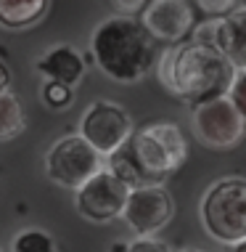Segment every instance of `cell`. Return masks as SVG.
Segmentation results:
<instances>
[{"mask_svg":"<svg viewBox=\"0 0 246 252\" xmlns=\"http://www.w3.org/2000/svg\"><path fill=\"white\" fill-rule=\"evenodd\" d=\"M188 144L180 127L169 122H154L127 138V144L109 157V170L130 189L156 183L175 173L186 162Z\"/></svg>","mask_w":246,"mask_h":252,"instance_id":"cell-1","label":"cell"},{"mask_svg":"<svg viewBox=\"0 0 246 252\" xmlns=\"http://www.w3.org/2000/svg\"><path fill=\"white\" fill-rule=\"evenodd\" d=\"M233 74L236 69L225 61L220 51L196 40L169 48L159 64V80L167 85V91L188 101L191 106L228 96Z\"/></svg>","mask_w":246,"mask_h":252,"instance_id":"cell-2","label":"cell"},{"mask_svg":"<svg viewBox=\"0 0 246 252\" xmlns=\"http://www.w3.org/2000/svg\"><path fill=\"white\" fill-rule=\"evenodd\" d=\"M93 61L106 77L135 83L154 69L156 43L133 16H109L93 30Z\"/></svg>","mask_w":246,"mask_h":252,"instance_id":"cell-3","label":"cell"},{"mask_svg":"<svg viewBox=\"0 0 246 252\" xmlns=\"http://www.w3.org/2000/svg\"><path fill=\"white\" fill-rule=\"evenodd\" d=\"M201 223L212 239L236 244L246 239V181L222 178L201 199Z\"/></svg>","mask_w":246,"mask_h":252,"instance_id":"cell-4","label":"cell"},{"mask_svg":"<svg viewBox=\"0 0 246 252\" xmlns=\"http://www.w3.org/2000/svg\"><path fill=\"white\" fill-rule=\"evenodd\" d=\"M101 170V154L80 135H66L56 141L45 157V173L64 189H77Z\"/></svg>","mask_w":246,"mask_h":252,"instance_id":"cell-5","label":"cell"},{"mask_svg":"<svg viewBox=\"0 0 246 252\" xmlns=\"http://www.w3.org/2000/svg\"><path fill=\"white\" fill-rule=\"evenodd\" d=\"M133 135V120L111 101H95L80 120V138H85L101 157H111Z\"/></svg>","mask_w":246,"mask_h":252,"instance_id":"cell-6","label":"cell"},{"mask_svg":"<svg viewBox=\"0 0 246 252\" xmlns=\"http://www.w3.org/2000/svg\"><path fill=\"white\" fill-rule=\"evenodd\" d=\"M244 130L246 122L241 120V114L236 112L228 96L193 106V133L204 146L220 149V152L233 149L244 138Z\"/></svg>","mask_w":246,"mask_h":252,"instance_id":"cell-7","label":"cell"},{"mask_svg":"<svg viewBox=\"0 0 246 252\" xmlns=\"http://www.w3.org/2000/svg\"><path fill=\"white\" fill-rule=\"evenodd\" d=\"M127 194L130 186L122 178H117L111 170H98L77 189L74 204H77L80 215H85L87 220L109 223L114 218H122Z\"/></svg>","mask_w":246,"mask_h":252,"instance_id":"cell-8","label":"cell"},{"mask_svg":"<svg viewBox=\"0 0 246 252\" xmlns=\"http://www.w3.org/2000/svg\"><path fill=\"white\" fill-rule=\"evenodd\" d=\"M175 215V202L167 194V189L159 183H143V186L130 189L122 218L127 220V226L138 234L148 236L156 234L172 220Z\"/></svg>","mask_w":246,"mask_h":252,"instance_id":"cell-9","label":"cell"},{"mask_svg":"<svg viewBox=\"0 0 246 252\" xmlns=\"http://www.w3.org/2000/svg\"><path fill=\"white\" fill-rule=\"evenodd\" d=\"M140 24L154 40L180 43L193 30L196 13L188 0H148Z\"/></svg>","mask_w":246,"mask_h":252,"instance_id":"cell-10","label":"cell"},{"mask_svg":"<svg viewBox=\"0 0 246 252\" xmlns=\"http://www.w3.org/2000/svg\"><path fill=\"white\" fill-rule=\"evenodd\" d=\"M215 48L236 72L246 69V8L230 11L225 19H217Z\"/></svg>","mask_w":246,"mask_h":252,"instance_id":"cell-11","label":"cell"},{"mask_svg":"<svg viewBox=\"0 0 246 252\" xmlns=\"http://www.w3.org/2000/svg\"><path fill=\"white\" fill-rule=\"evenodd\" d=\"M37 72L51 83H61L74 88L85 74V59L77 48L72 45H56L48 53H43L37 61Z\"/></svg>","mask_w":246,"mask_h":252,"instance_id":"cell-12","label":"cell"},{"mask_svg":"<svg viewBox=\"0 0 246 252\" xmlns=\"http://www.w3.org/2000/svg\"><path fill=\"white\" fill-rule=\"evenodd\" d=\"M48 0H0V24L5 30H24L45 16Z\"/></svg>","mask_w":246,"mask_h":252,"instance_id":"cell-13","label":"cell"},{"mask_svg":"<svg viewBox=\"0 0 246 252\" xmlns=\"http://www.w3.org/2000/svg\"><path fill=\"white\" fill-rule=\"evenodd\" d=\"M24 130V112L11 91L0 93V141H8Z\"/></svg>","mask_w":246,"mask_h":252,"instance_id":"cell-14","label":"cell"},{"mask_svg":"<svg viewBox=\"0 0 246 252\" xmlns=\"http://www.w3.org/2000/svg\"><path fill=\"white\" fill-rule=\"evenodd\" d=\"M11 252H56L53 239L40 228H24L16 234Z\"/></svg>","mask_w":246,"mask_h":252,"instance_id":"cell-15","label":"cell"},{"mask_svg":"<svg viewBox=\"0 0 246 252\" xmlns=\"http://www.w3.org/2000/svg\"><path fill=\"white\" fill-rule=\"evenodd\" d=\"M74 98V91L69 85H61V83H51V80H45L43 85V101L51 109H66L72 104Z\"/></svg>","mask_w":246,"mask_h":252,"instance_id":"cell-16","label":"cell"},{"mask_svg":"<svg viewBox=\"0 0 246 252\" xmlns=\"http://www.w3.org/2000/svg\"><path fill=\"white\" fill-rule=\"evenodd\" d=\"M228 98L236 106V112L241 114V120L246 122V69L233 74V83L228 88Z\"/></svg>","mask_w":246,"mask_h":252,"instance_id":"cell-17","label":"cell"},{"mask_svg":"<svg viewBox=\"0 0 246 252\" xmlns=\"http://www.w3.org/2000/svg\"><path fill=\"white\" fill-rule=\"evenodd\" d=\"M122 252H169V247L159 239H151V236H143V239L130 242Z\"/></svg>","mask_w":246,"mask_h":252,"instance_id":"cell-18","label":"cell"},{"mask_svg":"<svg viewBox=\"0 0 246 252\" xmlns=\"http://www.w3.org/2000/svg\"><path fill=\"white\" fill-rule=\"evenodd\" d=\"M199 5L212 16H222V13L236 11V0H199Z\"/></svg>","mask_w":246,"mask_h":252,"instance_id":"cell-19","label":"cell"},{"mask_svg":"<svg viewBox=\"0 0 246 252\" xmlns=\"http://www.w3.org/2000/svg\"><path fill=\"white\" fill-rule=\"evenodd\" d=\"M148 0H111V5L119 11V16H133L135 11L146 8Z\"/></svg>","mask_w":246,"mask_h":252,"instance_id":"cell-20","label":"cell"},{"mask_svg":"<svg viewBox=\"0 0 246 252\" xmlns=\"http://www.w3.org/2000/svg\"><path fill=\"white\" fill-rule=\"evenodd\" d=\"M8 83H11V72H8V66L0 61V93L8 91Z\"/></svg>","mask_w":246,"mask_h":252,"instance_id":"cell-21","label":"cell"},{"mask_svg":"<svg viewBox=\"0 0 246 252\" xmlns=\"http://www.w3.org/2000/svg\"><path fill=\"white\" fill-rule=\"evenodd\" d=\"M228 252H246V239L236 242V244H230V250H228Z\"/></svg>","mask_w":246,"mask_h":252,"instance_id":"cell-22","label":"cell"},{"mask_svg":"<svg viewBox=\"0 0 246 252\" xmlns=\"http://www.w3.org/2000/svg\"><path fill=\"white\" fill-rule=\"evenodd\" d=\"M241 3H244V8H246V0H241Z\"/></svg>","mask_w":246,"mask_h":252,"instance_id":"cell-23","label":"cell"},{"mask_svg":"<svg viewBox=\"0 0 246 252\" xmlns=\"http://www.w3.org/2000/svg\"><path fill=\"white\" fill-rule=\"evenodd\" d=\"M186 252H196V250H186Z\"/></svg>","mask_w":246,"mask_h":252,"instance_id":"cell-24","label":"cell"}]
</instances>
